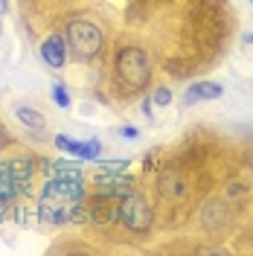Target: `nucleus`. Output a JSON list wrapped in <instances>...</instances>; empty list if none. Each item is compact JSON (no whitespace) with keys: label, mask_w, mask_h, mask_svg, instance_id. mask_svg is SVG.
Listing matches in <instances>:
<instances>
[{"label":"nucleus","mask_w":253,"mask_h":256,"mask_svg":"<svg viewBox=\"0 0 253 256\" xmlns=\"http://www.w3.org/2000/svg\"><path fill=\"white\" fill-rule=\"evenodd\" d=\"M116 73H120V79L126 82L128 88H142L148 82V76H152V64H148L146 50L126 47L116 56Z\"/></svg>","instance_id":"obj_1"},{"label":"nucleus","mask_w":253,"mask_h":256,"mask_svg":"<svg viewBox=\"0 0 253 256\" xmlns=\"http://www.w3.org/2000/svg\"><path fill=\"white\" fill-rule=\"evenodd\" d=\"M116 218L126 224L131 233H146L152 227V207L140 192H122V201L116 207Z\"/></svg>","instance_id":"obj_2"},{"label":"nucleus","mask_w":253,"mask_h":256,"mask_svg":"<svg viewBox=\"0 0 253 256\" xmlns=\"http://www.w3.org/2000/svg\"><path fill=\"white\" fill-rule=\"evenodd\" d=\"M67 41H70V47L76 50L82 58H90V56H96L102 50V32L90 20H70Z\"/></svg>","instance_id":"obj_3"},{"label":"nucleus","mask_w":253,"mask_h":256,"mask_svg":"<svg viewBox=\"0 0 253 256\" xmlns=\"http://www.w3.org/2000/svg\"><path fill=\"white\" fill-rule=\"evenodd\" d=\"M41 58L50 64V67H64V62H67V50H64V38L62 35H50L47 41L41 44Z\"/></svg>","instance_id":"obj_4"},{"label":"nucleus","mask_w":253,"mask_h":256,"mask_svg":"<svg viewBox=\"0 0 253 256\" xmlns=\"http://www.w3.org/2000/svg\"><path fill=\"white\" fill-rule=\"evenodd\" d=\"M160 195H166V198H172V201H180V198H186V180L180 172H163L160 175Z\"/></svg>","instance_id":"obj_5"},{"label":"nucleus","mask_w":253,"mask_h":256,"mask_svg":"<svg viewBox=\"0 0 253 256\" xmlns=\"http://www.w3.org/2000/svg\"><path fill=\"white\" fill-rule=\"evenodd\" d=\"M224 94V88L218 82H198V84H192L190 90H186V102H201V99H218Z\"/></svg>","instance_id":"obj_6"},{"label":"nucleus","mask_w":253,"mask_h":256,"mask_svg":"<svg viewBox=\"0 0 253 256\" xmlns=\"http://www.w3.org/2000/svg\"><path fill=\"white\" fill-rule=\"evenodd\" d=\"M9 172H12V180H15V186H26L32 180V172H35V166H32V158H18L9 163Z\"/></svg>","instance_id":"obj_7"},{"label":"nucleus","mask_w":253,"mask_h":256,"mask_svg":"<svg viewBox=\"0 0 253 256\" xmlns=\"http://www.w3.org/2000/svg\"><path fill=\"white\" fill-rule=\"evenodd\" d=\"M15 180H12V172H9V163H0V207L3 204H9L12 198H15Z\"/></svg>","instance_id":"obj_8"},{"label":"nucleus","mask_w":253,"mask_h":256,"mask_svg":"<svg viewBox=\"0 0 253 256\" xmlns=\"http://www.w3.org/2000/svg\"><path fill=\"white\" fill-rule=\"evenodd\" d=\"M18 120L26 128H32V131H41L44 128V116L38 111H32V108H18Z\"/></svg>","instance_id":"obj_9"},{"label":"nucleus","mask_w":253,"mask_h":256,"mask_svg":"<svg viewBox=\"0 0 253 256\" xmlns=\"http://www.w3.org/2000/svg\"><path fill=\"white\" fill-rule=\"evenodd\" d=\"M56 146H58L62 152H67V154H73V158L82 154V143L73 140V137H67V134H58V137H56Z\"/></svg>","instance_id":"obj_10"},{"label":"nucleus","mask_w":253,"mask_h":256,"mask_svg":"<svg viewBox=\"0 0 253 256\" xmlns=\"http://www.w3.org/2000/svg\"><path fill=\"white\" fill-rule=\"evenodd\" d=\"M99 154H102V143H99V140L82 143V154H79L82 160H94V158H99Z\"/></svg>","instance_id":"obj_11"},{"label":"nucleus","mask_w":253,"mask_h":256,"mask_svg":"<svg viewBox=\"0 0 253 256\" xmlns=\"http://www.w3.org/2000/svg\"><path fill=\"white\" fill-rule=\"evenodd\" d=\"M52 99L58 108H70V96H67V88L64 84H52Z\"/></svg>","instance_id":"obj_12"},{"label":"nucleus","mask_w":253,"mask_h":256,"mask_svg":"<svg viewBox=\"0 0 253 256\" xmlns=\"http://www.w3.org/2000/svg\"><path fill=\"white\" fill-rule=\"evenodd\" d=\"M154 102H158V105H169V102H172V90H169V88H158V90H154Z\"/></svg>","instance_id":"obj_13"},{"label":"nucleus","mask_w":253,"mask_h":256,"mask_svg":"<svg viewBox=\"0 0 253 256\" xmlns=\"http://www.w3.org/2000/svg\"><path fill=\"white\" fill-rule=\"evenodd\" d=\"M128 166V160H108V163H102V169H108V172H122Z\"/></svg>","instance_id":"obj_14"},{"label":"nucleus","mask_w":253,"mask_h":256,"mask_svg":"<svg viewBox=\"0 0 253 256\" xmlns=\"http://www.w3.org/2000/svg\"><path fill=\"white\" fill-rule=\"evenodd\" d=\"M120 134H122V137H131V140H134V137H140V131H137V128H120Z\"/></svg>","instance_id":"obj_15"},{"label":"nucleus","mask_w":253,"mask_h":256,"mask_svg":"<svg viewBox=\"0 0 253 256\" xmlns=\"http://www.w3.org/2000/svg\"><path fill=\"white\" fill-rule=\"evenodd\" d=\"M3 140H6V131H3V128H0V146H3Z\"/></svg>","instance_id":"obj_16"},{"label":"nucleus","mask_w":253,"mask_h":256,"mask_svg":"<svg viewBox=\"0 0 253 256\" xmlns=\"http://www.w3.org/2000/svg\"><path fill=\"white\" fill-rule=\"evenodd\" d=\"M3 9H6V0H0V12H3Z\"/></svg>","instance_id":"obj_17"},{"label":"nucleus","mask_w":253,"mask_h":256,"mask_svg":"<svg viewBox=\"0 0 253 256\" xmlns=\"http://www.w3.org/2000/svg\"><path fill=\"white\" fill-rule=\"evenodd\" d=\"M250 3H253V0H250Z\"/></svg>","instance_id":"obj_18"}]
</instances>
